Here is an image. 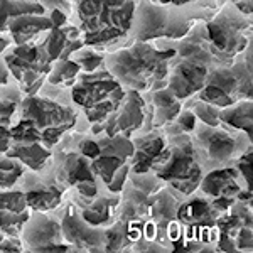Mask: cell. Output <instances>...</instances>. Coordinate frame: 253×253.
<instances>
[{
	"label": "cell",
	"instance_id": "cell-1",
	"mask_svg": "<svg viewBox=\"0 0 253 253\" xmlns=\"http://www.w3.org/2000/svg\"><path fill=\"white\" fill-rule=\"evenodd\" d=\"M174 58V47L161 51L150 42L135 41L105 56L103 66L124 88L145 93L166 88Z\"/></svg>",
	"mask_w": 253,
	"mask_h": 253
},
{
	"label": "cell",
	"instance_id": "cell-2",
	"mask_svg": "<svg viewBox=\"0 0 253 253\" xmlns=\"http://www.w3.org/2000/svg\"><path fill=\"white\" fill-rule=\"evenodd\" d=\"M76 122L78 113L71 105L49 96L24 95L17 122L10 125V138L17 144L39 142L52 150Z\"/></svg>",
	"mask_w": 253,
	"mask_h": 253
},
{
	"label": "cell",
	"instance_id": "cell-3",
	"mask_svg": "<svg viewBox=\"0 0 253 253\" xmlns=\"http://www.w3.org/2000/svg\"><path fill=\"white\" fill-rule=\"evenodd\" d=\"M84 46L101 47L126 38L132 29L135 0H75Z\"/></svg>",
	"mask_w": 253,
	"mask_h": 253
},
{
	"label": "cell",
	"instance_id": "cell-4",
	"mask_svg": "<svg viewBox=\"0 0 253 253\" xmlns=\"http://www.w3.org/2000/svg\"><path fill=\"white\" fill-rule=\"evenodd\" d=\"M125 93L126 89L105 68L80 73L71 84V100L83 110L93 135L103 133V122L118 108Z\"/></svg>",
	"mask_w": 253,
	"mask_h": 253
},
{
	"label": "cell",
	"instance_id": "cell-5",
	"mask_svg": "<svg viewBox=\"0 0 253 253\" xmlns=\"http://www.w3.org/2000/svg\"><path fill=\"white\" fill-rule=\"evenodd\" d=\"M164 135L169 144V156L154 170L162 182L169 184L172 191L181 196L193 194L199 187L203 177V166L191 140V133L184 132L175 122L166 125Z\"/></svg>",
	"mask_w": 253,
	"mask_h": 253
},
{
	"label": "cell",
	"instance_id": "cell-6",
	"mask_svg": "<svg viewBox=\"0 0 253 253\" xmlns=\"http://www.w3.org/2000/svg\"><path fill=\"white\" fill-rule=\"evenodd\" d=\"M205 27L214 63L221 66L231 64L252 44V17L236 10L233 3L224 5Z\"/></svg>",
	"mask_w": 253,
	"mask_h": 253
},
{
	"label": "cell",
	"instance_id": "cell-7",
	"mask_svg": "<svg viewBox=\"0 0 253 253\" xmlns=\"http://www.w3.org/2000/svg\"><path fill=\"white\" fill-rule=\"evenodd\" d=\"M194 22L181 7L159 3L157 0H140L135 5L130 32L135 41L150 42L154 39H182Z\"/></svg>",
	"mask_w": 253,
	"mask_h": 253
},
{
	"label": "cell",
	"instance_id": "cell-8",
	"mask_svg": "<svg viewBox=\"0 0 253 253\" xmlns=\"http://www.w3.org/2000/svg\"><path fill=\"white\" fill-rule=\"evenodd\" d=\"M196 156L201 166L210 169L224 166L235 161L238 154H243L248 149L252 138H240L238 133H231V128L224 125L211 126L205 124H196L191 132Z\"/></svg>",
	"mask_w": 253,
	"mask_h": 253
},
{
	"label": "cell",
	"instance_id": "cell-9",
	"mask_svg": "<svg viewBox=\"0 0 253 253\" xmlns=\"http://www.w3.org/2000/svg\"><path fill=\"white\" fill-rule=\"evenodd\" d=\"M3 61L24 95H38L51 71L52 61L39 42L20 44L3 52Z\"/></svg>",
	"mask_w": 253,
	"mask_h": 253
},
{
	"label": "cell",
	"instance_id": "cell-10",
	"mask_svg": "<svg viewBox=\"0 0 253 253\" xmlns=\"http://www.w3.org/2000/svg\"><path fill=\"white\" fill-rule=\"evenodd\" d=\"M20 242L24 250L31 252H68L69 243L64 242L61 223L42 211L31 210L27 221L20 231Z\"/></svg>",
	"mask_w": 253,
	"mask_h": 253
},
{
	"label": "cell",
	"instance_id": "cell-11",
	"mask_svg": "<svg viewBox=\"0 0 253 253\" xmlns=\"http://www.w3.org/2000/svg\"><path fill=\"white\" fill-rule=\"evenodd\" d=\"M64 242L71 250L83 252H105V226H93L84 221L76 205H69L61 219Z\"/></svg>",
	"mask_w": 253,
	"mask_h": 253
},
{
	"label": "cell",
	"instance_id": "cell-12",
	"mask_svg": "<svg viewBox=\"0 0 253 253\" xmlns=\"http://www.w3.org/2000/svg\"><path fill=\"white\" fill-rule=\"evenodd\" d=\"M147 117L145 100L135 89H126L124 100L118 108L103 122L105 135H117L122 133L132 138L142 130Z\"/></svg>",
	"mask_w": 253,
	"mask_h": 253
},
{
	"label": "cell",
	"instance_id": "cell-13",
	"mask_svg": "<svg viewBox=\"0 0 253 253\" xmlns=\"http://www.w3.org/2000/svg\"><path fill=\"white\" fill-rule=\"evenodd\" d=\"M19 181L20 191H24L26 194L29 210L49 213L58 210L63 203L64 189L56 182L54 175H51V179H46V175L42 177V172L32 170V172H24Z\"/></svg>",
	"mask_w": 253,
	"mask_h": 253
},
{
	"label": "cell",
	"instance_id": "cell-14",
	"mask_svg": "<svg viewBox=\"0 0 253 253\" xmlns=\"http://www.w3.org/2000/svg\"><path fill=\"white\" fill-rule=\"evenodd\" d=\"M133 142V156L130 157V172L144 174L156 170L166 157L169 156V144L164 132L152 128L149 132L135 137Z\"/></svg>",
	"mask_w": 253,
	"mask_h": 253
},
{
	"label": "cell",
	"instance_id": "cell-15",
	"mask_svg": "<svg viewBox=\"0 0 253 253\" xmlns=\"http://www.w3.org/2000/svg\"><path fill=\"white\" fill-rule=\"evenodd\" d=\"M52 159H54V172H52V175L63 189L75 187L80 182L98 181L95 172L91 170L89 159L81 156L78 149L73 150L71 147L66 145L59 152H56Z\"/></svg>",
	"mask_w": 253,
	"mask_h": 253
},
{
	"label": "cell",
	"instance_id": "cell-16",
	"mask_svg": "<svg viewBox=\"0 0 253 253\" xmlns=\"http://www.w3.org/2000/svg\"><path fill=\"white\" fill-rule=\"evenodd\" d=\"M208 69L210 68L196 63H189V61H179L174 66L170 63L166 88L177 100H187V98L198 95L206 84Z\"/></svg>",
	"mask_w": 253,
	"mask_h": 253
},
{
	"label": "cell",
	"instance_id": "cell-17",
	"mask_svg": "<svg viewBox=\"0 0 253 253\" xmlns=\"http://www.w3.org/2000/svg\"><path fill=\"white\" fill-rule=\"evenodd\" d=\"M145 93L149 95V103L144 98L147 107V117L144 122V126L147 130H144V132H149L152 128H162V126L175 122L179 112L182 110L181 100H177L167 88L154 89V91Z\"/></svg>",
	"mask_w": 253,
	"mask_h": 253
},
{
	"label": "cell",
	"instance_id": "cell-18",
	"mask_svg": "<svg viewBox=\"0 0 253 253\" xmlns=\"http://www.w3.org/2000/svg\"><path fill=\"white\" fill-rule=\"evenodd\" d=\"M52 29V22L47 14H20L7 20L5 34H9L12 44L41 42L44 34Z\"/></svg>",
	"mask_w": 253,
	"mask_h": 253
},
{
	"label": "cell",
	"instance_id": "cell-19",
	"mask_svg": "<svg viewBox=\"0 0 253 253\" xmlns=\"http://www.w3.org/2000/svg\"><path fill=\"white\" fill-rule=\"evenodd\" d=\"M175 51V58L179 61H189V63L201 64V66L211 68L216 66L214 58L210 51V41H208L205 24L193 26L182 39H179Z\"/></svg>",
	"mask_w": 253,
	"mask_h": 253
},
{
	"label": "cell",
	"instance_id": "cell-20",
	"mask_svg": "<svg viewBox=\"0 0 253 253\" xmlns=\"http://www.w3.org/2000/svg\"><path fill=\"white\" fill-rule=\"evenodd\" d=\"M39 44L46 49L52 63L58 59H68L73 52L84 46L80 27L69 24L63 27H52Z\"/></svg>",
	"mask_w": 253,
	"mask_h": 253
},
{
	"label": "cell",
	"instance_id": "cell-21",
	"mask_svg": "<svg viewBox=\"0 0 253 253\" xmlns=\"http://www.w3.org/2000/svg\"><path fill=\"white\" fill-rule=\"evenodd\" d=\"M199 187L208 198H235L242 191L240 172L236 167H214L201 177Z\"/></svg>",
	"mask_w": 253,
	"mask_h": 253
},
{
	"label": "cell",
	"instance_id": "cell-22",
	"mask_svg": "<svg viewBox=\"0 0 253 253\" xmlns=\"http://www.w3.org/2000/svg\"><path fill=\"white\" fill-rule=\"evenodd\" d=\"M76 205L80 206V214L83 216L84 221L93 226H105L115 221L120 198L113 193L112 196L96 193L93 198H78Z\"/></svg>",
	"mask_w": 253,
	"mask_h": 253
},
{
	"label": "cell",
	"instance_id": "cell-23",
	"mask_svg": "<svg viewBox=\"0 0 253 253\" xmlns=\"http://www.w3.org/2000/svg\"><path fill=\"white\" fill-rule=\"evenodd\" d=\"M5 156L17 159L34 172H44L52 161V150L39 144V142H29V144L10 142Z\"/></svg>",
	"mask_w": 253,
	"mask_h": 253
},
{
	"label": "cell",
	"instance_id": "cell-24",
	"mask_svg": "<svg viewBox=\"0 0 253 253\" xmlns=\"http://www.w3.org/2000/svg\"><path fill=\"white\" fill-rule=\"evenodd\" d=\"M179 205H181V199L172 191L166 189V186L159 189L149 208V219H152L157 224V236L161 235L166 238V226L172 219H177Z\"/></svg>",
	"mask_w": 253,
	"mask_h": 253
},
{
	"label": "cell",
	"instance_id": "cell-25",
	"mask_svg": "<svg viewBox=\"0 0 253 253\" xmlns=\"http://www.w3.org/2000/svg\"><path fill=\"white\" fill-rule=\"evenodd\" d=\"M252 100H238L219 110V122L228 128L243 132L252 138Z\"/></svg>",
	"mask_w": 253,
	"mask_h": 253
},
{
	"label": "cell",
	"instance_id": "cell-26",
	"mask_svg": "<svg viewBox=\"0 0 253 253\" xmlns=\"http://www.w3.org/2000/svg\"><path fill=\"white\" fill-rule=\"evenodd\" d=\"M20 14H47L38 0H0V32L5 34L7 20Z\"/></svg>",
	"mask_w": 253,
	"mask_h": 253
},
{
	"label": "cell",
	"instance_id": "cell-27",
	"mask_svg": "<svg viewBox=\"0 0 253 253\" xmlns=\"http://www.w3.org/2000/svg\"><path fill=\"white\" fill-rule=\"evenodd\" d=\"M81 73V68L75 63L71 58L68 59H58L52 63L51 71H49L46 81L52 86H71L75 80L78 78Z\"/></svg>",
	"mask_w": 253,
	"mask_h": 253
},
{
	"label": "cell",
	"instance_id": "cell-28",
	"mask_svg": "<svg viewBox=\"0 0 253 253\" xmlns=\"http://www.w3.org/2000/svg\"><path fill=\"white\" fill-rule=\"evenodd\" d=\"M24 98V93L19 86H9L3 84L0 88V124L12 125L14 117H17L20 101Z\"/></svg>",
	"mask_w": 253,
	"mask_h": 253
},
{
	"label": "cell",
	"instance_id": "cell-29",
	"mask_svg": "<svg viewBox=\"0 0 253 253\" xmlns=\"http://www.w3.org/2000/svg\"><path fill=\"white\" fill-rule=\"evenodd\" d=\"M126 162H130L128 159L120 157V156H112V154H98V157L91 159L89 164H91V170L95 175L103 182L105 186L110 182L112 175L117 172L118 167H122Z\"/></svg>",
	"mask_w": 253,
	"mask_h": 253
},
{
	"label": "cell",
	"instance_id": "cell-30",
	"mask_svg": "<svg viewBox=\"0 0 253 253\" xmlns=\"http://www.w3.org/2000/svg\"><path fill=\"white\" fill-rule=\"evenodd\" d=\"M24 172H26V166L22 162L5 154H0V187L2 189H12Z\"/></svg>",
	"mask_w": 253,
	"mask_h": 253
},
{
	"label": "cell",
	"instance_id": "cell-31",
	"mask_svg": "<svg viewBox=\"0 0 253 253\" xmlns=\"http://www.w3.org/2000/svg\"><path fill=\"white\" fill-rule=\"evenodd\" d=\"M128 247H132V242L126 235V223L118 219L110 224L105 231V252H120Z\"/></svg>",
	"mask_w": 253,
	"mask_h": 253
},
{
	"label": "cell",
	"instance_id": "cell-32",
	"mask_svg": "<svg viewBox=\"0 0 253 253\" xmlns=\"http://www.w3.org/2000/svg\"><path fill=\"white\" fill-rule=\"evenodd\" d=\"M69 58L78 64L83 73H91V71H96V69L103 64L105 54L95 51V49H89V46H83L81 49H78V51L73 52Z\"/></svg>",
	"mask_w": 253,
	"mask_h": 253
},
{
	"label": "cell",
	"instance_id": "cell-33",
	"mask_svg": "<svg viewBox=\"0 0 253 253\" xmlns=\"http://www.w3.org/2000/svg\"><path fill=\"white\" fill-rule=\"evenodd\" d=\"M31 214L29 211L24 213H14V211H0V230L9 236H20L24 223L27 221Z\"/></svg>",
	"mask_w": 253,
	"mask_h": 253
},
{
	"label": "cell",
	"instance_id": "cell-34",
	"mask_svg": "<svg viewBox=\"0 0 253 253\" xmlns=\"http://www.w3.org/2000/svg\"><path fill=\"white\" fill-rule=\"evenodd\" d=\"M0 211H14V213L29 211L24 191L3 189L2 193H0Z\"/></svg>",
	"mask_w": 253,
	"mask_h": 253
},
{
	"label": "cell",
	"instance_id": "cell-35",
	"mask_svg": "<svg viewBox=\"0 0 253 253\" xmlns=\"http://www.w3.org/2000/svg\"><path fill=\"white\" fill-rule=\"evenodd\" d=\"M187 108L194 113L196 120H199L201 124L211 125V126L221 125V122H219V108H216L214 105H210L198 98V100H196L193 105H189Z\"/></svg>",
	"mask_w": 253,
	"mask_h": 253
},
{
	"label": "cell",
	"instance_id": "cell-36",
	"mask_svg": "<svg viewBox=\"0 0 253 253\" xmlns=\"http://www.w3.org/2000/svg\"><path fill=\"white\" fill-rule=\"evenodd\" d=\"M198 98L203 101H206V103H210V105H214V107L219 108V110L226 108V107H230V105L235 103V101L231 100V98L228 96L223 89H219L218 86H213V84H205L201 91L198 93Z\"/></svg>",
	"mask_w": 253,
	"mask_h": 253
},
{
	"label": "cell",
	"instance_id": "cell-37",
	"mask_svg": "<svg viewBox=\"0 0 253 253\" xmlns=\"http://www.w3.org/2000/svg\"><path fill=\"white\" fill-rule=\"evenodd\" d=\"M235 162H236V169L240 172V177L247 184V189L252 191V147H248L243 154H240V157H236Z\"/></svg>",
	"mask_w": 253,
	"mask_h": 253
},
{
	"label": "cell",
	"instance_id": "cell-38",
	"mask_svg": "<svg viewBox=\"0 0 253 253\" xmlns=\"http://www.w3.org/2000/svg\"><path fill=\"white\" fill-rule=\"evenodd\" d=\"M128 174H130V162H126V164H124L122 167H118L117 172L112 175V179H110V182L107 184V189L110 191V193H113V194L122 193V189H124Z\"/></svg>",
	"mask_w": 253,
	"mask_h": 253
},
{
	"label": "cell",
	"instance_id": "cell-39",
	"mask_svg": "<svg viewBox=\"0 0 253 253\" xmlns=\"http://www.w3.org/2000/svg\"><path fill=\"white\" fill-rule=\"evenodd\" d=\"M236 252H252V226H242L235 236Z\"/></svg>",
	"mask_w": 253,
	"mask_h": 253
},
{
	"label": "cell",
	"instance_id": "cell-40",
	"mask_svg": "<svg viewBox=\"0 0 253 253\" xmlns=\"http://www.w3.org/2000/svg\"><path fill=\"white\" fill-rule=\"evenodd\" d=\"M78 152L81 156L88 157L89 161L91 159L98 157V154H100V147H98V142L96 140H91V138H81L80 144H78Z\"/></svg>",
	"mask_w": 253,
	"mask_h": 253
},
{
	"label": "cell",
	"instance_id": "cell-41",
	"mask_svg": "<svg viewBox=\"0 0 253 253\" xmlns=\"http://www.w3.org/2000/svg\"><path fill=\"white\" fill-rule=\"evenodd\" d=\"M41 5L46 9V12L51 10H63L64 14H71L73 0H38Z\"/></svg>",
	"mask_w": 253,
	"mask_h": 253
},
{
	"label": "cell",
	"instance_id": "cell-42",
	"mask_svg": "<svg viewBox=\"0 0 253 253\" xmlns=\"http://www.w3.org/2000/svg\"><path fill=\"white\" fill-rule=\"evenodd\" d=\"M175 124L181 126V128L184 130V132L191 133V132H193V128L196 126V117H194V113L191 112L189 108L181 110V112H179V115H177V118H175Z\"/></svg>",
	"mask_w": 253,
	"mask_h": 253
},
{
	"label": "cell",
	"instance_id": "cell-43",
	"mask_svg": "<svg viewBox=\"0 0 253 253\" xmlns=\"http://www.w3.org/2000/svg\"><path fill=\"white\" fill-rule=\"evenodd\" d=\"M75 189L78 191L80 198H93L98 193V181H89V182H80L75 186Z\"/></svg>",
	"mask_w": 253,
	"mask_h": 253
},
{
	"label": "cell",
	"instance_id": "cell-44",
	"mask_svg": "<svg viewBox=\"0 0 253 253\" xmlns=\"http://www.w3.org/2000/svg\"><path fill=\"white\" fill-rule=\"evenodd\" d=\"M10 125L0 124V154H5L10 147Z\"/></svg>",
	"mask_w": 253,
	"mask_h": 253
},
{
	"label": "cell",
	"instance_id": "cell-45",
	"mask_svg": "<svg viewBox=\"0 0 253 253\" xmlns=\"http://www.w3.org/2000/svg\"><path fill=\"white\" fill-rule=\"evenodd\" d=\"M47 15H49V19H51V22H52V27H63V26H66L68 19H69V15L64 14L63 10H51Z\"/></svg>",
	"mask_w": 253,
	"mask_h": 253
},
{
	"label": "cell",
	"instance_id": "cell-46",
	"mask_svg": "<svg viewBox=\"0 0 253 253\" xmlns=\"http://www.w3.org/2000/svg\"><path fill=\"white\" fill-rule=\"evenodd\" d=\"M233 5L236 7V10H240L243 15H248L252 17V12H253V0H233Z\"/></svg>",
	"mask_w": 253,
	"mask_h": 253
},
{
	"label": "cell",
	"instance_id": "cell-47",
	"mask_svg": "<svg viewBox=\"0 0 253 253\" xmlns=\"http://www.w3.org/2000/svg\"><path fill=\"white\" fill-rule=\"evenodd\" d=\"M9 76H10L9 68H7L3 58H0V86H3V84H9Z\"/></svg>",
	"mask_w": 253,
	"mask_h": 253
},
{
	"label": "cell",
	"instance_id": "cell-48",
	"mask_svg": "<svg viewBox=\"0 0 253 253\" xmlns=\"http://www.w3.org/2000/svg\"><path fill=\"white\" fill-rule=\"evenodd\" d=\"M10 46H12V39L9 38V34H3V32H0V56H2Z\"/></svg>",
	"mask_w": 253,
	"mask_h": 253
},
{
	"label": "cell",
	"instance_id": "cell-49",
	"mask_svg": "<svg viewBox=\"0 0 253 253\" xmlns=\"http://www.w3.org/2000/svg\"><path fill=\"white\" fill-rule=\"evenodd\" d=\"M159 3H167V5H175V7H182L189 2H194V0H157Z\"/></svg>",
	"mask_w": 253,
	"mask_h": 253
},
{
	"label": "cell",
	"instance_id": "cell-50",
	"mask_svg": "<svg viewBox=\"0 0 253 253\" xmlns=\"http://www.w3.org/2000/svg\"><path fill=\"white\" fill-rule=\"evenodd\" d=\"M0 252H7V250H5V247H2V245H0Z\"/></svg>",
	"mask_w": 253,
	"mask_h": 253
}]
</instances>
